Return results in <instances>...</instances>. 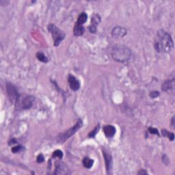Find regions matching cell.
<instances>
[{
  "instance_id": "obj_1",
  "label": "cell",
  "mask_w": 175,
  "mask_h": 175,
  "mask_svg": "<svg viewBox=\"0 0 175 175\" xmlns=\"http://www.w3.org/2000/svg\"><path fill=\"white\" fill-rule=\"evenodd\" d=\"M154 47L159 53H170L174 49V42L170 34L163 30H159L155 37Z\"/></svg>"
},
{
  "instance_id": "obj_2",
  "label": "cell",
  "mask_w": 175,
  "mask_h": 175,
  "mask_svg": "<svg viewBox=\"0 0 175 175\" xmlns=\"http://www.w3.org/2000/svg\"><path fill=\"white\" fill-rule=\"evenodd\" d=\"M111 55L113 59L118 62L129 61L132 56V52L129 47L123 44H116L112 49Z\"/></svg>"
},
{
  "instance_id": "obj_3",
  "label": "cell",
  "mask_w": 175,
  "mask_h": 175,
  "mask_svg": "<svg viewBox=\"0 0 175 175\" xmlns=\"http://www.w3.org/2000/svg\"><path fill=\"white\" fill-rule=\"evenodd\" d=\"M83 127V121L81 119H79L75 123V125L72 128H70L65 133H60L57 137V141L58 143H64L67 141L68 139L70 138L72 135H73L81 127Z\"/></svg>"
},
{
  "instance_id": "obj_4",
  "label": "cell",
  "mask_w": 175,
  "mask_h": 175,
  "mask_svg": "<svg viewBox=\"0 0 175 175\" xmlns=\"http://www.w3.org/2000/svg\"><path fill=\"white\" fill-rule=\"evenodd\" d=\"M47 30L51 33L53 39V45L58 47L62 40L65 39L66 34L61 30H60L57 26L54 24H49L47 26Z\"/></svg>"
},
{
  "instance_id": "obj_5",
  "label": "cell",
  "mask_w": 175,
  "mask_h": 175,
  "mask_svg": "<svg viewBox=\"0 0 175 175\" xmlns=\"http://www.w3.org/2000/svg\"><path fill=\"white\" fill-rule=\"evenodd\" d=\"M35 101V97L32 96V95H28L23 97L22 99L20 98L17 102L15 103L16 105V108L18 110H29L33 106V104Z\"/></svg>"
},
{
  "instance_id": "obj_6",
  "label": "cell",
  "mask_w": 175,
  "mask_h": 175,
  "mask_svg": "<svg viewBox=\"0 0 175 175\" xmlns=\"http://www.w3.org/2000/svg\"><path fill=\"white\" fill-rule=\"evenodd\" d=\"M6 91L10 101L12 103H16L17 101L20 98V94H19L17 88L12 83H8L6 85Z\"/></svg>"
},
{
  "instance_id": "obj_7",
  "label": "cell",
  "mask_w": 175,
  "mask_h": 175,
  "mask_svg": "<svg viewBox=\"0 0 175 175\" xmlns=\"http://www.w3.org/2000/svg\"><path fill=\"white\" fill-rule=\"evenodd\" d=\"M161 89L164 92H166L168 94H174V78L168 79L163 83Z\"/></svg>"
},
{
  "instance_id": "obj_8",
  "label": "cell",
  "mask_w": 175,
  "mask_h": 175,
  "mask_svg": "<svg viewBox=\"0 0 175 175\" xmlns=\"http://www.w3.org/2000/svg\"><path fill=\"white\" fill-rule=\"evenodd\" d=\"M103 154L104 159L106 161V170L107 173L108 174H111V171L112 170V155L109 152L106 151V150H103Z\"/></svg>"
},
{
  "instance_id": "obj_9",
  "label": "cell",
  "mask_w": 175,
  "mask_h": 175,
  "mask_svg": "<svg viewBox=\"0 0 175 175\" xmlns=\"http://www.w3.org/2000/svg\"><path fill=\"white\" fill-rule=\"evenodd\" d=\"M68 81H69L70 88L73 91H77L80 88V81L78 79L75 78V76L72 75H69V78H68Z\"/></svg>"
},
{
  "instance_id": "obj_10",
  "label": "cell",
  "mask_w": 175,
  "mask_h": 175,
  "mask_svg": "<svg viewBox=\"0 0 175 175\" xmlns=\"http://www.w3.org/2000/svg\"><path fill=\"white\" fill-rule=\"evenodd\" d=\"M127 34V30L123 27H116L112 31V36L114 38H122Z\"/></svg>"
},
{
  "instance_id": "obj_11",
  "label": "cell",
  "mask_w": 175,
  "mask_h": 175,
  "mask_svg": "<svg viewBox=\"0 0 175 175\" xmlns=\"http://www.w3.org/2000/svg\"><path fill=\"white\" fill-rule=\"evenodd\" d=\"M56 172L55 174H68L69 173L68 172L67 167L63 162L61 161H56Z\"/></svg>"
},
{
  "instance_id": "obj_12",
  "label": "cell",
  "mask_w": 175,
  "mask_h": 175,
  "mask_svg": "<svg viewBox=\"0 0 175 175\" xmlns=\"http://www.w3.org/2000/svg\"><path fill=\"white\" fill-rule=\"evenodd\" d=\"M116 129L115 127L111 124H107L103 127V133L107 138H112L116 134Z\"/></svg>"
},
{
  "instance_id": "obj_13",
  "label": "cell",
  "mask_w": 175,
  "mask_h": 175,
  "mask_svg": "<svg viewBox=\"0 0 175 175\" xmlns=\"http://www.w3.org/2000/svg\"><path fill=\"white\" fill-rule=\"evenodd\" d=\"M85 32V28L83 26H79V25L75 24L73 29L74 35L75 36H80L83 34Z\"/></svg>"
},
{
  "instance_id": "obj_14",
  "label": "cell",
  "mask_w": 175,
  "mask_h": 175,
  "mask_svg": "<svg viewBox=\"0 0 175 175\" xmlns=\"http://www.w3.org/2000/svg\"><path fill=\"white\" fill-rule=\"evenodd\" d=\"M87 19H88V15L86 13L81 12V14L79 15L76 24L79 25V26H83V25L87 21Z\"/></svg>"
},
{
  "instance_id": "obj_15",
  "label": "cell",
  "mask_w": 175,
  "mask_h": 175,
  "mask_svg": "<svg viewBox=\"0 0 175 175\" xmlns=\"http://www.w3.org/2000/svg\"><path fill=\"white\" fill-rule=\"evenodd\" d=\"M101 19L100 15L98 14H93L92 19H91V26H93L94 27H97V26L100 23Z\"/></svg>"
},
{
  "instance_id": "obj_16",
  "label": "cell",
  "mask_w": 175,
  "mask_h": 175,
  "mask_svg": "<svg viewBox=\"0 0 175 175\" xmlns=\"http://www.w3.org/2000/svg\"><path fill=\"white\" fill-rule=\"evenodd\" d=\"M93 164H94V160H93V159L89 158V157H85L83 158V165L85 168H88V169L91 168H92V166H93Z\"/></svg>"
},
{
  "instance_id": "obj_17",
  "label": "cell",
  "mask_w": 175,
  "mask_h": 175,
  "mask_svg": "<svg viewBox=\"0 0 175 175\" xmlns=\"http://www.w3.org/2000/svg\"><path fill=\"white\" fill-rule=\"evenodd\" d=\"M161 133H162V135L164 137H168L170 141L174 140V135L173 133H170V132L167 131L166 129H162L161 130Z\"/></svg>"
},
{
  "instance_id": "obj_18",
  "label": "cell",
  "mask_w": 175,
  "mask_h": 175,
  "mask_svg": "<svg viewBox=\"0 0 175 175\" xmlns=\"http://www.w3.org/2000/svg\"><path fill=\"white\" fill-rule=\"evenodd\" d=\"M36 58L39 61L44 62V63H47L48 62V58L46 57L45 55L42 52H38L36 53Z\"/></svg>"
},
{
  "instance_id": "obj_19",
  "label": "cell",
  "mask_w": 175,
  "mask_h": 175,
  "mask_svg": "<svg viewBox=\"0 0 175 175\" xmlns=\"http://www.w3.org/2000/svg\"><path fill=\"white\" fill-rule=\"evenodd\" d=\"M52 157L53 158H59L60 159H61L62 157H63V152L60 150H56L53 153V155H52Z\"/></svg>"
},
{
  "instance_id": "obj_20",
  "label": "cell",
  "mask_w": 175,
  "mask_h": 175,
  "mask_svg": "<svg viewBox=\"0 0 175 175\" xmlns=\"http://www.w3.org/2000/svg\"><path fill=\"white\" fill-rule=\"evenodd\" d=\"M99 129H100V126H99V124L96 127L94 128V130H92V131H91L90 132V133L88 134V137L89 138H94L95 135H97V133H98V131H99Z\"/></svg>"
},
{
  "instance_id": "obj_21",
  "label": "cell",
  "mask_w": 175,
  "mask_h": 175,
  "mask_svg": "<svg viewBox=\"0 0 175 175\" xmlns=\"http://www.w3.org/2000/svg\"><path fill=\"white\" fill-rule=\"evenodd\" d=\"M22 147H21V146H17V147H13V148H12V152L13 153H19V152H20L21 151V150L22 149Z\"/></svg>"
},
{
  "instance_id": "obj_22",
  "label": "cell",
  "mask_w": 175,
  "mask_h": 175,
  "mask_svg": "<svg viewBox=\"0 0 175 175\" xmlns=\"http://www.w3.org/2000/svg\"><path fill=\"white\" fill-rule=\"evenodd\" d=\"M149 131L151 133V134H156V135L159 136V133L158 130H157L156 128H153V127H149Z\"/></svg>"
},
{
  "instance_id": "obj_23",
  "label": "cell",
  "mask_w": 175,
  "mask_h": 175,
  "mask_svg": "<svg viewBox=\"0 0 175 175\" xmlns=\"http://www.w3.org/2000/svg\"><path fill=\"white\" fill-rule=\"evenodd\" d=\"M44 161V157L42 154H40L37 157V159H36V162L38 163V164H41V163L43 162Z\"/></svg>"
},
{
  "instance_id": "obj_24",
  "label": "cell",
  "mask_w": 175,
  "mask_h": 175,
  "mask_svg": "<svg viewBox=\"0 0 175 175\" xmlns=\"http://www.w3.org/2000/svg\"><path fill=\"white\" fill-rule=\"evenodd\" d=\"M159 96V92L158 91H153V92L150 93V97L152 99L157 98V97H158Z\"/></svg>"
},
{
  "instance_id": "obj_25",
  "label": "cell",
  "mask_w": 175,
  "mask_h": 175,
  "mask_svg": "<svg viewBox=\"0 0 175 175\" xmlns=\"http://www.w3.org/2000/svg\"><path fill=\"white\" fill-rule=\"evenodd\" d=\"M89 31H90V33H92V34H94V33H96L97 32V27H94L90 25V26H89Z\"/></svg>"
},
{
  "instance_id": "obj_26",
  "label": "cell",
  "mask_w": 175,
  "mask_h": 175,
  "mask_svg": "<svg viewBox=\"0 0 175 175\" xmlns=\"http://www.w3.org/2000/svg\"><path fill=\"white\" fill-rule=\"evenodd\" d=\"M171 124H172V127L173 129H174V116H173L172 118V123H171Z\"/></svg>"
},
{
  "instance_id": "obj_27",
  "label": "cell",
  "mask_w": 175,
  "mask_h": 175,
  "mask_svg": "<svg viewBox=\"0 0 175 175\" xmlns=\"http://www.w3.org/2000/svg\"><path fill=\"white\" fill-rule=\"evenodd\" d=\"M147 174L148 173L147 172H145L144 171V170H141L140 171V172H138V174Z\"/></svg>"
}]
</instances>
